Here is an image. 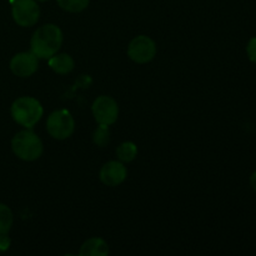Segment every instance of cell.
I'll use <instances>...</instances> for the list:
<instances>
[{
    "mask_svg": "<svg viewBox=\"0 0 256 256\" xmlns=\"http://www.w3.org/2000/svg\"><path fill=\"white\" fill-rule=\"evenodd\" d=\"M14 216L10 208L5 204H0V234L9 232L12 226Z\"/></svg>",
    "mask_w": 256,
    "mask_h": 256,
    "instance_id": "13",
    "label": "cell"
},
{
    "mask_svg": "<svg viewBox=\"0 0 256 256\" xmlns=\"http://www.w3.org/2000/svg\"><path fill=\"white\" fill-rule=\"evenodd\" d=\"M92 140L98 146H105L110 140L109 125L99 124V126L94 132V135H92Z\"/></svg>",
    "mask_w": 256,
    "mask_h": 256,
    "instance_id": "15",
    "label": "cell"
},
{
    "mask_svg": "<svg viewBox=\"0 0 256 256\" xmlns=\"http://www.w3.org/2000/svg\"><path fill=\"white\" fill-rule=\"evenodd\" d=\"M99 176L102 184L106 186H118L126 179L128 170L120 160H112L102 165Z\"/></svg>",
    "mask_w": 256,
    "mask_h": 256,
    "instance_id": "9",
    "label": "cell"
},
{
    "mask_svg": "<svg viewBox=\"0 0 256 256\" xmlns=\"http://www.w3.org/2000/svg\"><path fill=\"white\" fill-rule=\"evenodd\" d=\"M10 112L15 122L24 126L25 129H32L44 114L39 100L32 96H22L14 100L10 108Z\"/></svg>",
    "mask_w": 256,
    "mask_h": 256,
    "instance_id": "2",
    "label": "cell"
},
{
    "mask_svg": "<svg viewBox=\"0 0 256 256\" xmlns=\"http://www.w3.org/2000/svg\"><path fill=\"white\" fill-rule=\"evenodd\" d=\"M246 52L250 62H255L256 64V38H252V39L249 40L246 46Z\"/></svg>",
    "mask_w": 256,
    "mask_h": 256,
    "instance_id": "16",
    "label": "cell"
},
{
    "mask_svg": "<svg viewBox=\"0 0 256 256\" xmlns=\"http://www.w3.org/2000/svg\"><path fill=\"white\" fill-rule=\"evenodd\" d=\"M38 2H46V0H38Z\"/></svg>",
    "mask_w": 256,
    "mask_h": 256,
    "instance_id": "19",
    "label": "cell"
},
{
    "mask_svg": "<svg viewBox=\"0 0 256 256\" xmlns=\"http://www.w3.org/2000/svg\"><path fill=\"white\" fill-rule=\"evenodd\" d=\"M250 184H252V189L256 192V172H254L252 174V176H250Z\"/></svg>",
    "mask_w": 256,
    "mask_h": 256,
    "instance_id": "18",
    "label": "cell"
},
{
    "mask_svg": "<svg viewBox=\"0 0 256 256\" xmlns=\"http://www.w3.org/2000/svg\"><path fill=\"white\" fill-rule=\"evenodd\" d=\"M38 58L32 52H18L10 60V70L20 78H28L38 70Z\"/></svg>",
    "mask_w": 256,
    "mask_h": 256,
    "instance_id": "8",
    "label": "cell"
},
{
    "mask_svg": "<svg viewBox=\"0 0 256 256\" xmlns=\"http://www.w3.org/2000/svg\"><path fill=\"white\" fill-rule=\"evenodd\" d=\"M48 62H49L50 69L54 70L56 74L60 75L72 72L75 65L74 59L69 54H58V52L55 55H52V58H49Z\"/></svg>",
    "mask_w": 256,
    "mask_h": 256,
    "instance_id": "10",
    "label": "cell"
},
{
    "mask_svg": "<svg viewBox=\"0 0 256 256\" xmlns=\"http://www.w3.org/2000/svg\"><path fill=\"white\" fill-rule=\"evenodd\" d=\"M92 112L98 124L112 125L119 116L118 102L108 95H102L94 100Z\"/></svg>",
    "mask_w": 256,
    "mask_h": 256,
    "instance_id": "7",
    "label": "cell"
},
{
    "mask_svg": "<svg viewBox=\"0 0 256 256\" xmlns=\"http://www.w3.org/2000/svg\"><path fill=\"white\" fill-rule=\"evenodd\" d=\"M128 55L138 64H146L156 55V44L146 35L135 36L128 46Z\"/></svg>",
    "mask_w": 256,
    "mask_h": 256,
    "instance_id": "6",
    "label": "cell"
},
{
    "mask_svg": "<svg viewBox=\"0 0 256 256\" xmlns=\"http://www.w3.org/2000/svg\"><path fill=\"white\" fill-rule=\"evenodd\" d=\"M12 15L19 26H32L39 20L40 9L35 0H12Z\"/></svg>",
    "mask_w": 256,
    "mask_h": 256,
    "instance_id": "5",
    "label": "cell"
},
{
    "mask_svg": "<svg viewBox=\"0 0 256 256\" xmlns=\"http://www.w3.org/2000/svg\"><path fill=\"white\" fill-rule=\"evenodd\" d=\"M62 44V32L55 24H46L35 30L30 40V52L38 59H49L59 52Z\"/></svg>",
    "mask_w": 256,
    "mask_h": 256,
    "instance_id": "1",
    "label": "cell"
},
{
    "mask_svg": "<svg viewBox=\"0 0 256 256\" xmlns=\"http://www.w3.org/2000/svg\"><path fill=\"white\" fill-rule=\"evenodd\" d=\"M12 152L24 162L39 159L44 150L42 139L30 129L22 130L12 140Z\"/></svg>",
    "mask_w": 256,
    "mask_h": 256,
    "instance_id": "3",
    "label": "cell"
},
{
    "mask_svg": "<svg viewBox=\"0 0 256 256\" xmlns=\"http://www.w3.org/2000/svg\"><path fill=\"white\" fill-rule=\"evenodd\" d=\"M118 159L122 162H130L136 158L138 146L132 142H125L120 144L116 149Z\"/></svg>",
    "mask_w": 256,
    "mask_h": 256,
    "instance_id": "12",
    "label": "cell"
},
{
    "mask_svg": "<svg viewBox=\"0 0 256 256\" xmlns=\"http://www.w3.org/2000/svg\"><path fill=\"white\" fill-rule=\"evenodd\" d=\"M10 244H12V240L8 236V232L0 234V252H6L10 248Z\"/></svg>",
    "mask_w": 256,
    "mask_h": 256,
    "instance_id": "17",
    "label": "cell"
},
{
    "mask_svg": "<svg viewBox=\"0 0 256 256\" xmlns=\"http://www.w3.org/2000/svg\"><path fill=\"white\" fill-rule=\"evenodd\" d=\"M90 0H56L58 5L62 9L69 12H80L86 9Z\"/></svg>",
    "mask_w": 256,
    "mask_h": 256,
    "instance_id": "14",
    "label": "cell"
},
{
    "mask_svg": "<svg viewBox=\"0 0 256 256\" xmlns=\"http://www.w3.org/2000/svg\"><path fill=\"white\" fill-rule=\"evenodd\" d=\"M46 130L50 136L56 140H65L72 136L75 130V122L72 112L66 109L52 112L48 116Z\"/></svg>",
    "mask_w": 256,
    "mask_h": 256,
    "instance_id": "4",
    "label": "cell"
},
{
    "mask_svg": "<svg viewBox=\"0 0 256 256\" xmlns=\"http://www.w3.org/2000/svg\"><path fill=\"white\" fill-rule=\"evenodd\" d=\"M79 254L82 256H105L109 254V246L105 240L92 238L82 245Z\"/></svg>",
    "mask_w": 256,
    "mask_h": 256,
    "instance_id": "11",
    "label": "cell"
}]
</instances>
